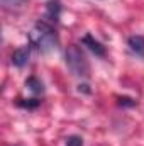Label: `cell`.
I'll return each instance as SVG.
<instances>
[{
  "label": "cell",
  "instance_id": "obj_1",
  "mask_svg": "<svg viewBox=\"0 0 144 146\" xmlns=\"http://www.w3.org/2000/svg\"><path fill=\"white\" fill-rule=\"evenodd\" d=\"M31 41L42 53H49V51L58 48V36H56L54 29L42 21L34 26V31L31 34Z\"/></svg>",
  "mask_w": 144,
  "mask_h": 146
},
{
  "label": "cell",
  "instance_id": "obj_7",
  "mask_svg": "<svg viewBox=\"0 0 144 146\" xmlns=\"http://www.w3.org/2000/svg\"><path fill=\"white\" fill-rule=\"evenodd\" d=\"M59 12H61V7H59V3H48V17L51 19V21H58L59 19Z\"/></svg>",
  "mask_w": 144,
  "mask_h": 146
},
{
  "label": "cell",
  "instance_id": "obj_9",
  "mask_svg": "<svg viewBox=\"0 0 144 146\" xmlns=\"http://www.w3.org/2000/svg\"><path fill=\"white\" fill-rule=\"evenodd\" d=\"M66 146H83V139L80 136H70L66 139Z\"/></svg>",
  "mask_w": 144,
  "mask_h": 146
},
{
  "label": "cell",
  "instance_id": "obj_5",
  "mask_svg": "<svg viewBox=\"0 0 144 146\" xmlns=\"http://www.w3.org/2000/svg\"><path fill=\"white\" fill-rule=\"evenodd\" d=\"M129 46L134 53L144 54V37L143 36H131L129 37Z\"/></svg>",
  "mask_w": 144,
  "mask_h": 146
},
{
  "label": "cell",
  "instance_id": "obj_3",
  "mask_svg": "<svg viewBox=\"0 0 144 146\" xmlns=\"http://www.w3.org/2000/svg\"><path fill=\"white\" fill-rule=\"evenodd\" d=\"M29 48L27 46H22L19 49H15L12 53V65H15L17 68H22L27 61H29Z\"/></svg>",
  "mask_w": 144,
  "mask_h": 146
},
{
  "label": "cell",
  "instance_id": "obj_6",
  "mask_svg": "<svg viewBox=\"0 0 144 146\" xmlns=\"http://www.w3.org/2000/svg\"><path fill=\"white\" fill-rule=\"evenodd\" d=\"M26 87L31 90V92H34V94H42L44 92V85H42V82L36 78V76H29L27 80H26Z\"/></svg>",
  "mask_w": 144,
  "mask_h": 146
},
{
  "label": "cell",
  "instance_id": "obj_10",
  "mask_svg": "<svg viewBox=\"0 0 144 146\" xmlns=\"http://www.w3.org/2000/svg\"><path fill=\"white\" fill-rule=\"evenodd\" d=\"M119 106L134 107V106H136V100H132V99H129V97H120V99H119Z\"/></svg>",
  "mask_w": 144,
  "mask_h": 146
},
{
  "label": "cell",
  "instance_id": "obj_4",
  "mask_svg": "<svg viewBox=\"0 0 144 146\" xmlns=\"http://www.w3.org/2000/svg\"><path fill=\"white\" fill-rule=\"evenodd\" d=\"M81 41H83V44H85V46H88V49H90L92 53H95L97 56H105V48H104L98 41H95L90 34H87Z\"/></svg>",
  "mask_w": 144,
  "mask_h": 146
},
{
  "label": "cell",
  "instance_id": "obj_8",
  "mask_svg": "<svg viewBox=\"0 0 144 146\" xmlns=\"http://www.w3.org/2000/svg\"><path fill=\"white\" fill-rule=\"evenodd\" d=\"M26 3V0H2V5L5 9H19Z\"/></svg>",
  "mask_w": 144,
  "mask_h": 146
},
{
  "label": "cell",
  "instance_id": "obj_2",
  "mask_svg": "<svg viewBox=\"0 0 144 146\" xmlns=\"http://www.w3.org/2000/svg\"><path fill=\"white\" fill-rule=\"evenodd\" d=\"M66 65H68V68L71 70L73 75H76V76L87 78L88 73H90L88 61H87L83 51H81L76 44H73V46H70V48L66 49Z\"/></svg>",
  "mask_w": 144,
  "mask_h": 146
},
{
  "label": "cell",
  "instance_id": "obj_11",
  "mask_svg": "<svg viewBox=\"0 0 144 146\" xmlns=\"http://www.w3.org/2000/svg\"><path fill=\"white\" fill-rule=\"evenodd\" d=\"M19 106H20V107H27V109H34V107L39 106V100L31 99V100H27V102H19Z\"/></svg>",
  "mask_w": 144,
  "mask_h": 146
}]
</instances>
